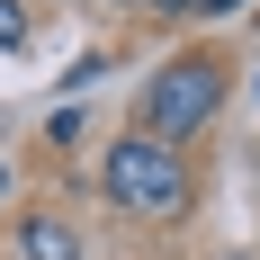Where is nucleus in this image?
I'll return each mask as SVG.
<instances>
[{"label":"nucleus","instance_id":"obj_4","mask_svg":"<svg viewBox=\"0 0 260 260\" xmlns=\"http://www.w3.org/2000/svg\"><path fill=\"white\" fill-rule=\"evenodd\" d=\"M0 45H27V9L18 0H0Z\"/></svg>","mask_w":260,"mask_h":260},{"label":"nucleus","instance_id":"obj_5","mask_svg":"<svg viewBox=\"0 0 260 260\" xmlns=\"http://www.w3.org/2000/svg\"><path fill=\"white\" fill-rule=\"evenodd\" d=\"M144 9H161V18H180V9H198V0H144Z\"/></svg>","mask_w":260,"mask_h":260},{"label":"nucleus","instance_id":"obj_3","mask_svg":"<svg viewBox=\"0 0 260 260\" xmlns=\"http://www.w3.org/2000/svg\"><path fill=\"white\" fill-rule=\"evenodd\" d=\"M18 260H81V242H72L63 215H27L18 224Z\"/></svg>","mask_w":260,"mask_h":260},{"label":"nucleus","instance_id":"obj_6","mask_svg":"<svg viewBox=\"0 0 260 260\" xmlns=\"http://www.w3.org/2000/svg\"><path fill=\"white\" fill-rule=\"evenodd\" d=\"M0 198H9V171H0Z\"/></svg>","mask_w":260,"mask_h":260},{"label":"nucleus","instance_id":"obj_2","mask_svg":"<svg viewBox=\"0 0 260 260\" xmlns=\"http://www.w3.org/2000/svg\"><path fill=\"white\" fill-rule=\"evenodd\" d=\"M99 180H108V198L126 215H144V224H171V215L188 207V161L171 153V144H153V135H117L108 161H99Z\"/></svg>","mask_w":260,"mask_h":260},{"label":"nucleus","instance_id":"obj_1","mask_svg":"<svg viewBox=\"0 0 260 260\" xmlns=\"http://www.w3.org/2000/svg\"><path fill=\"white\" fill-rule=\"evenodd\" d=\"M215 108H224V63H215V54H180V63H161V72L144 81V99H135V135H153V144L180 153Z\"/></svg>","mask_w":260,"mask_h":260}]
</instances>
